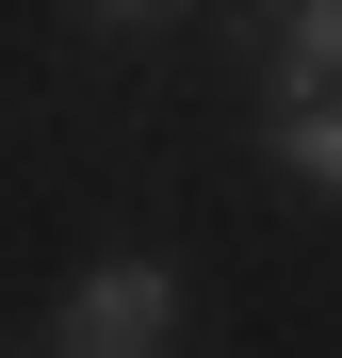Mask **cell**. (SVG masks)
I'll use <instances>...</instances> for the list:
<instances>
[{
    "mask_svg": "<svg viewBox=\"0 0 342 358\" xmlns=\"http://www.w3.org/2000/svg\"><path fill=\"white\" fill-rule=\"evenodd\" d=\"M277 163H294V196L342 212V98H326V114H277Z\"/></svg>",
    "mask_w": 342,
    "mask_h": 358,
    "instance_id": "obj_3",
    "label": "cell"
},
{
    "mask_svg": "<svg viewBox=\"0 0 342 358\" xmlns=\"http://www.w3.org/2000/svg\"><path fill=\"white\" fill-rule=\"evenodd\" d=\"M326 98H342V0L277 17V114H326Z\"/></svg>",
    "mask_w": 342,
    "mask_h": 358,
    "instance_id": "obj_2",
    "label": "cell"
},
{
    "mask_svg": "<svg viewBox=\"0 0 342 358\" xmlns=\"http://www.w3.org/2000/svg\"><path fill=\"white\" fill-rule=\"evenodd\" d=\"M163 342H180V277L163 261H98L49 310V358H163Z\"/></svg>",
    "mask_w": 342,
    "mask_h": 358,
    "instance_id": "obj_1",
    "label": "cell"
}]
</instances>
